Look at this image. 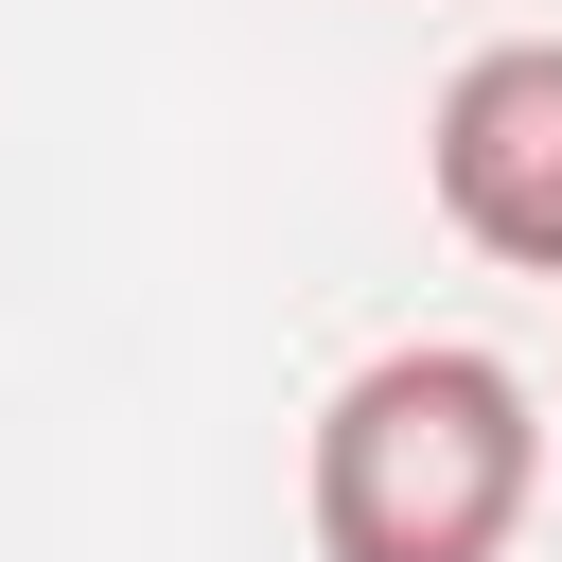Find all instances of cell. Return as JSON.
Masks as SVG:
<instances>
[{
	"label": "cell",
	"instance_id": "obj_1",
	"mask_svg": "<svg viewBox=\"0 0 562 562\" xmlns=\"http://www.w3.org/2000/svg\"><path fill=\"white\" fill-rule=\"evenodd\" d=\"M527 492H544V404H527V369L474 351V334L369 351V369L316 404V474H299L316 562H509Z\"/></svg>",
	"mask_w": 562,
	"mask_h": 562
},
{
	"label": "cell",
	"instance_id": "obj_2",
	"mask_svg": "<svg viewBox=\"0 0 562 562\" xmlns=\"http://www.w3.org/2000/svg\"><path fill=\"white\" fill-rule=\"evenodd\" d=\"M422 176H439L457 246H492L509 281H562V35L457 53V88L422 123Z\"/></svg>",
	"mask_w": 562,
	"mask_h": 562
}]
</instances>
